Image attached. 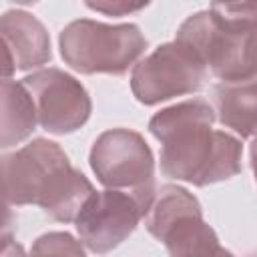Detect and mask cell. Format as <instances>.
<instances>
[{
	"label": "cell",
	"instance_id": "cell-1",
	"mask_svg": "<svg viewBox=\"0 0 257 257\" xmlns=\"http://www.w3.org/2000/svg\"><path fill=\"white\" fill-rule=\"evenodd\" d=\"M217 112L203 98L167 106L149 120L151 135L161 143L165 177L207 187L241 173V141L213 128Z\"/></svg>",
	"mask_w": 257,
	"mask_h": 257
},
{
	"label": "cell",
	"instance_id": "cell-2",
	"mask_svg": "<svg viewBox=\"0 0 257 257\" xmlns=\"http://www.w3.org/2000/svg\"><path fill=\"white\" fill-rule=\"evenodd\" d=\"M2 177L8 205H36L60 223L76 221L94 195L92 183L70 165L60 145L48 139H34L2 155Z\"/></svg>",
	"mask_w": 257,
	"mask_h": 257
},
{
	"label": "cell",
	"instance_id": "cell-3",
	"mask_svg": "<svg viewBox=\"0 0 257 257\" xmlns=\"http://www.w3.org/2000/svg\"><path fill=\"white\" fill-rule=\"evenodd\" d=\"M205 66L223 82L257 76V2H213L191 14L177 30Z\"/></svg>",
	"mask_w": 257,
	"mask_h": 257
},
{
	"label": "cell",
	"instance_id": "cell-4",
	"mask_svg": "<svg viewBox=\"0 0 257 257\" xmlns=\"http://www.w3.org/2000/svg\"><path fill=\"white\" fill-rule=\"evenodd\" d=\"M62 60L80 74H124L145 52L147 38L137 24L72 20L60 30Z\"/></svg>",
	"mask_w": 257,
	"mask_h": 257
},
{
	"label": "cell",
	"instance_id": "cell-5",
	"mask_svg": "<svg viewBox=\"0 0 257 257\" xmlns=\"http://www.w3.org/2000/svg\"><path fill=\"white\" fill-rule=\"evenodd\" d=\"M145 227L167 247L169 257H215L221 251L217 233L203 219L201 203L179 185L157 191Z\"/></svg>",
	"mask_w": 257,
	"mask_h": 257
},
{
	"label": "cell",
	"instance_id": "cell-6",
	"mask_svg": "<svg viewBox=\"0 0 257 257\" xmlns=\"http://www.w3.org/2000/svg\"><path fill=\"white\" fill-rule=\"evenodd\" d=\"M90 169L106 189L131 193L153 205L155 159L147 141L131 128H110L90 149Z\"/></svg>",
	"mask_w": 257,
	"mask_h": 257
},
{
	"label": "cell",
	"instance_id": "cell-7",
	"mask_svg": "<svg viewBox=\"0 0 257 257\" xmlns=\"http://www.w3.org/2000/svg\"><path fill=\"white\" fill-rule=\"evenodd\" d=\"M209 68L187 44L173 40L157 46L133 66L131 90L141 104L153 106L163 100L199 92Z\"/></svg>",
	"mask_w": 257,
	"mask_h": 257
},
{
	"label": "cell",
	"instance_id": "cell-8",
	"mask_svg": "<svg viewBox=\"0 0 257 257\" xmlns=\"http://www.w3.org/2000/svg\"><path fill=\"white\" fill-rule=\"evenodd\" d=\"M151 203L124 193L106 189L100 191L84 203L74 225L80 237V243L96 253L104 255L116 249L139 225L141 219L147 217Z\"/></svg>",
	"mask_w": 257,
	"mask_h": 257
},
{
	"label": "cell",
	"instance_id": "cell-9",
	"mask_svg": "<svg viewBox=\"0 0 257 257\" xmlns=\"http://www.w3.org/2000/svg\"><path fill=\"white\" fill-rule=\"evenodd\" d=\"M38 124L52 135H70L78 131L92 112V100L86 88L60 68H42L24 76Z\"/></svg>",
	"mask_w": 257,
	"mask_h": 257
},
{
	"label": "cell",
	"instance_id": "cell-10",
	"mask_svg": "<svg viewBox=\"0 0 257 257\" xmlns=\"http://www.w3.org/2000/svg\"><path fill=\"white\" fill-rule=\"evenodd\" d=\"M4 42V76L14 70H30L52 58L50 36L44 24L24 10H8L0 18Z\"/></svg>",
	"mask_w": 257,
	"mask_h": 257
},
{
	"label": "cell",
	"instance_id": "cell-11",
	"mask_svg": "<svg viewBox=\"0 0 257 257\" xmlns=\"http://www.w3.org/2000/svg\"><path fill=\"white\" fill-rule=\"evenodd\" d=\"M217 120L241 139L257 137V76L213 86Z\"/></svg>",
	"mask_w": 257,
	"mask_h": 257
},
{
	"label": "cell",
	"instance_id": "cell-12",
	"mask_svg": "<svg viewBox=\"0 0 257 257\" xmlns=\"http://www.w3.org/2000/svg\"><path fill=\"white\" fill-rule=\"evenodd\" d=\"M38 122L34 100L22 82L4 78L2 82V149H10L28 139Z\"/></svg>",
	"mask_w": 257,
	"mask_h": 257
},
{
	"label": "cell",
	"instance_id": "cell-13",
	"mask_svg": "<svg viewBox=\"0 0 257 257\" xmlns=\"http://www.w3.org/2000/svg\"><path fill=\"white\" fill-rule=\"evenodd\" d=\"M30 257H86V253L84 245L76 241L70 233L50 231L34 241Z\"/></svg>",
	"mask_w": 257,
	"mask_h": 257
},
{
	"label": "cell",
	"instance_id": "cell-14",
	"mask_svg": "<svg viewBox=\"0 0 257 257\" xmlns=\"http://www.w3.org/2000/svg\"><path fill=\"white\" fill-rule=\"evenodd\" d=\"M86 6L90 10H96V12H102V14H108V16H124V14H131V12H137V10H143L147 6V2L143 4H131V2H86Z\"/></svg>",
	"mask_w": 257,
	"mask_h": 257
},
{
	"label": "cell",
	"instance_id": "cell-15",
	"mask_svg": "<svg viewBox=\"0 0 257 257\" xmlns=\"http://www.w3.org/2000/svg\"><path fill=\"white\" fill-rule=\"evenodd\" d=\"M2 257H26L24 249L20 243H16L10 235H4V243H2Z\"/></svg>",
	"mask_w": 257,
	"mask_h": 257
},
{
	"label": "cell",
	"instance_id": "cell-16",
	"mask_svg": "<svg viewBox=\"0 0 257 257\" xmlns=\"http://www.w3.org/2000/svg\"><path fill=\"white\" fill-rule=\"evenodd\" d=\"M249 159H251V169L255 175V183H257V137L253 139L251 147H249Z\"/></svg>",
	"mask_w": 257,
	"mask_h": 257
},
{
	"label": "cell",
	"instance_id": "cell-17",
	"mask_svg": "<svg viewBox=\"0 0 257 257\" xmlns=\"http://www.w3.org/2000/svg\"><path fill=\"white\" fill-rule=\"evenodd\" d=\"M215 257H235V255H233L231 251H227V249H223V247H221V251H219Z\"/></svg>",
	"mask_w": 257,
	"mask_h": 257
}]
</instances>
